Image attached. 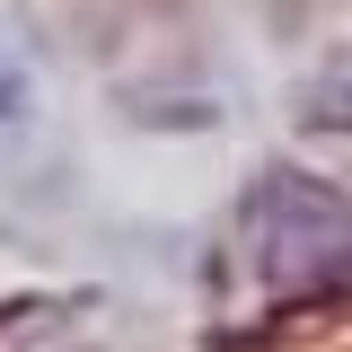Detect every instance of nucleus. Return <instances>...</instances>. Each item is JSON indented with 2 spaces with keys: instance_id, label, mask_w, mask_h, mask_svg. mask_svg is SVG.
Returning <instances> with one entry per match:
<instances>
[{
  "instance_id": "obj_1",
  "label": "nucleus",
  "mask_w": 352,
  "mask_h": 352,
  "mask_svg": "<svg viewBox=\"0 0 352 352\" xmlns=\"http://www.w3.org/2000/svg\"><path fill=\"white\" fill-rule=\"evenodd\" d=\"M247 247H256V273L282 291L335 282V273H352V203L300 168H273L247 194Z\"/></svg>"
},
{
  "instance_id": "obj_2",
  "label": "nucleus",
  "mask_w": 352,
  "mask_h": 352,
  "mask_svg": "<svg viewBox=\"0 0 352 352\" xmlns=\"http://www.w3.org/2000/svg\"><path fill=\"white\" fill-rule=\"evenodd\" d=\"M18 106H27V71L0 53V115H18Z\"/></svg>"
}]
</instances>
